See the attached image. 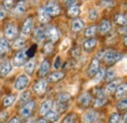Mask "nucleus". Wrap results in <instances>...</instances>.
<instances>
[{"instance_id":"f257e3e1","label":"nucleus","mask_w":127,"mask_h":123,"mask_svg":"<svg viewBox=\"0 0 127 123\" xmlns=\"http://www.w3.org/2000/svg\"><path fill=\"white\" fill-rule=\"evenodd\" d=\"M44 9L50 17H56L61 13V8L59 7V5L56 2H53V1L48 2Z\"/></svg>"},{"instance_id":"f03ea898","label":"nucleus","mask_w":127,"mask_h":123,"mask_svg":"<svg viewBox=\"0 0 127 123\" xmlns=\"http://www.w3.org/2000/svg\"><path fill=\"white\" fill-rule=\"evenodd\" d=\"M121 58V54L116 51H108L104 55V60L107 63H113L119 61Z\"/></svg>"},{"instance_id":"7ed1b4c3","label":"nucleus","mask_w":127,"mask_h":123,"mask_svg":"<svg viewBox=\"0 0 127 123\" xmlns=\"http://www.w3.org/2000/svg\"><path fill=\"white\" fill-rule=\"evenodd\" d=\"M29 83H30V78L27 75L22 74V75H20L16 79V81H15V88L19 91H22V90L27 88Z\"/></svg>"},{"instance_id":"20e7f679","label":"nucleus","mask_w":127,"mask_h":123,"mask_svg":"<svg viewBox=\"0 0 127 123\" xmlns=\"http://www.w3.org/2000/svg\"><path fill=\"white\" fill-rule=\"evenodd\" d=\"M35 106H36V103L34 101H30L29 103H27L23 108H21V110H20L21 115L23 117H29L32 113L33 109L35 108Z\"/></svg>"},{"instance_id":"39448f33","label":"nucleus","mask_w":127,"mask_h":123,"mask_svg":"<svg viewBox=\"0 0 127 123\" xmlns=\"http://www.w3.org/2000/svg\"><path fill=\"white\" fill-rule=\"evenodd\" d=\"M32 28H33V21H32V18H28L26 20V22L24 23L23 25V28H22V35L23 36H28L32 31Z\"/></svg>"},{"instance_id":"423d86ee","label":"nucleus","mask_w":127,"mask_h":123,"mask_svg":"<svg viewBox=\"0 0 127 123\" xmlns=\"http://www.w3.org/2000/svg\"><path fill=\"white\" fill-rule=\"evenodd\" d=\"M46 88H47V81L44 80V79H40L34 84L33 91L36 94H38V95H41V94H43L45 92Z\"/></svg>"},{"instance_id":"0eeeda50","label":"nucleus","mask_w":127,"mask_h":123,"mask_svg":"<svg viewBox=\"0 0 127 123\" xmlns=\"http://www.w3.org/2000/svg\"><path fill=\"white\" fill-rule=\"evenodd\" d=\"M45 36H47L52 42H56L59 39V31L55 27H50L45 31Z\"/></svg>"},{"instance_id":"6e6552de","label":"nucleus","mask_w":127,"mask_h":123,"mask_svg":"<svg viewBox=\"0 0 127 123\" xmlns=\"http://www.w3.org/2000/svg\"><path fill=\"white\" fill-rule=\"evenodd\" d=\"M27 56H26V53L25 51H20L17 53V55L14 58V65L15 66H22L23 64H25L27 62Z\"/></svg>"},{"instance_id":"1a4fd4ad","label":"nucleus","mask_w":127,"mask_h":123,"mask_svg":"<svg viewBox=\"0 0 127 123\" xmlns=\"http://www.w3.org/2000/svg\"><path fill=\"white\" fill-rule=\"evenodd\" d=\"M18 34V29L15 25H7L5 29V36L9 39L15 38Z\"/></svg>"},{"instance_id":"9d476101","label":"nucleus","mask_w":127,"mask_h":123,"mask_svg":"<svg viewBox=\"0 0 127 123\" xmlns=\"http://www.w3.org/2000/svg\"><path fill=\"white\" fill-rule=\"evenodd\" d=\"M97 116H98V113L95 110L91 109V110H88L87 112L84 113L82 119H83L84 123H93L97 119Z\"/></svg>"},{"instance_id":"9b49d317","label":"nucleus","mask_w":127,"mask_h":123,"mask_svg":"<svg viewBox=\"0 0 127 123\" xmlns=\"http://www.w3.org/2000/svg\"><path fill=\"white\" fill-rule=\"evenodd\" d=\"M99 67H100V62L98 59H93L90 65H89V68H88V75L90 77L94 76L97 71L99 70Z\"/></svg>"},{"instance_id":"f8f14e48","label":"nucleus","mask_w":127,"mask_h":123,"mask_svg":"<svg viewBox=\"0 0 127 123\" xmlns=\"http://www.w3.org/2000/svg\"><path fill=\"white\" fill-rule=\"evenodd\" d=\"M12 68H13V66H12V63H11L10 62H3V63L1 64V66H0V76L3 77V76L8 75V74L11 72Z\"/></svg>"},{"instance_id":"ddd939ff","label":"nucleus","mask_w":127,"mask_h":123,"mask_svg":"<svg viewBox=\"0 0 127 123\" xmlns=\"http://www.w3.org/2000/svg\"><path fill=\"white\" fill-rule=\"evenodd\" d=\"M91 101H92V97L89 93H84V94L80 95L78 98V103L83 107H88L90 105Z\"/></svg>"},{"instance_id":"4468645a","label":"nucleus","mask_w":127,"mask_h":123,"mask_svg":"<svg viewBox=\"0 0 127 123\" xmlns=\"http://www.w3.org/2000/svg\"><path fill=\"white\" fill-rule=\"evenodd\" d=\"M127 94V83H122L119 84L115 90V97L120 99L123 98L125 95Z\"/></svg>"},{"instance_id":"2eb2a0df","label":"nucleus","mask_w":127,"mask_h":123,"mask_svg":"<svg viewBox=\"0 0 127 123\" xmlns=\"http://www.w3.org/2000/svg\"><path fill=\"white\" fill-rule=\"evenodd\" d=\"M111 24L109 20H104L102 21V23L99 26V31L102 34H106L109 31H111Z\"/></svg>"},{"instance_id":"dca6fc26","label":"nucleus","mask_w":127,"mask_h":123,"mask_svg":"<svg viewBox=\"0 0 127 123\" xmlns=\"http://www.w3.org/2000/svg\"><path fill=\"white\" fill-rule=\"evenodd\" d=\"M52 106H53V102L51 100H48V101H45L42 105H41V108H40V110H39V113L41 115H45L46 113H48L51 108H52Z\"/></svg>"},{"instance_id":"f3484780","label":"nucleus","mask_w":127,"mask_h":123,"mask_svg":"<svg viewBox=\"0 0 127 123\" xmlns=\"http://www.w3.org/2000/svg\"><path fill=\"white\" fill-rule=\"evenodd\" d=\"M97 45V39L96 38H89L83 42V49L85 51H91Z\"/></svg>"},{"instance_id":"a211bd4d","label":"nucleus","mask_w":127,"mask_h":123,"mask_svg":"<svg viewBox=\"0 0 127 123\" xmlns=\"http://www.w3.org/2000/svg\"><path fill=\"white\" fill-rule=\"evenodd\" d=\"M49 69H50V63L47 60L43 61L40 63V66H39V75L40 76H45L49 72Z\"/></svg>"},{"instance_id":"6ab92c4d","label":"nucleus","mask_w":127,"mask_h":123,"mask_svg":"<svg viewBox=\"0 0 127 123\" xmlns=\"http://www.w3.org/2000/svg\"><path fill=\"white\" fill-rule=\"evenodd\" d=\"M33 35H34V39L37 41V42H41L44 38H45V31H44V29H42V28H37L35 31H34V33H33Z\"/></svg>"},{"instance_id":"aec40b11","label":"nucleus","mask_w":127,"mask_h":123,"mask_svg":"<svg viewBox=\"0 0 127 123\" xmlns=\"http://www.w3.org/2000/svg\"><path fill=\"white\" fill-rule=\"evenodd\" d=\"M45 119L50 123H55L59 119V113L56 110H50L48 113L45 114Z\"/></svg>"},{"instance_id":"412c9836","label":"nucleus","mask_w":127,"mask_h":123,"mask_svg":"<svg viewBox=\"0 0 127 123\" xmlns=\"http://www.w3.org/2000/svg\"><path fill=\"white\" fill-rule=\"evenodd\" d=\"M84 28V23L82 20L80 19H75L72 21V24H71V29L72 31L77 32V31H80L82 29Z\"/></svg>"},{"instance_id":"4be33fe9","label":"nucleus","mask_w":127,"mask_h":123,"mask_svg":"<svg viewBox=\"0 0 127 123\" xmlns=\"http://www.w3.org/2000/svg\"><path fill=\"white\" fill-rule=\"evenodd\" d=\"M38 18H39V21L43 24H47L48 22L50 21V16L47 14V12L45 11L44 8H41L39 11H38Z\"/></svg>"},{"instance_id":"5701e85b","label":"nucleus","mask_w":127,"mask_h":123,"mask_svg":"<svg viewBox=\"0 0 127 123\" xmlns=\"http://www.w3.org/2000/svg\"><path fill=\"white\" fill-rule=\"evenodd\" d=\"M64 77V72H62V71H55V72H53V73H51L49 75L48 80L51 81V82H57V81L63 79Z\"/></svg>"},{"instance_id":"b1692460","label":"nucleus","mask_w":127,"mask_h":123,"mask_svg":"<svg viewBox=\"0 0 127 123\" xmlns=\"http://www.w3.org/2000/svg\"><path fill=\"white\" fill-rule=\"evenodd\" d=\"M34 68H35V62L33 60H31L25 63V71L28 73V75H32L34 71Z\"/></svg>"},{"instance_id":"393cba45","label":"nucleus","mask_w":127,"mask_h":123,"mask_svg":"<svg viewBox=\"0 0 127 123\" xmlns=\"http://www.w3.org/2000/svg\"><path fill=\"white\" fill-rule=\"evenodd\" d=\"M114 22L117 25L120 26H126L127 25V17L124 14H117L114 16Z\"/></svg>"},{"instance_id":"a878e982","label":"nucleus","mask_w":127,"mask_h":123,"mask_svg":"<svg viewBox=\"0 0 127 123\" xmlns=\"http://www.w3.org/2000/svg\"><path fill=\"white\" fill-rule=\"evenodd\" d=\"M118 85H119V80H113V81H111V82L107 85L105 91H106L107 93L114 92V91L116 90V88H117Z\"/></svg>"},{"instance_id":"bb28decb","label":"nucleus","mask_w":127,"mask_h":123,"mask_svg":"<svg viewBox=\"0 0 127 123\" xmlns=\"http://www.w3.org/2000/svg\"><path fill=\"white\" fill-rule=\"evenodd\" d=\"M26 11V5H25V2H19L15 7V10H14V13L17 16H21L23 15Z\"/></svg>"},{"instance_id":"cd10ccee","label":"nucleus","mask_w":127,"mask_h":123,"mask_svg":"<svg viewBox=\"0 0 127 123\" xmlns=\"http://www.w3.org/2000/svg\"><path fill=\"white\" fill-rule=\"evenodd\" d=\"M15 101H16L15 95H8V96H6V97L3 99V106L6 107V108H8V107H10L12 104H14Z\"/></svg>"},{"instance_id":"c85d7f7f","label":"nucleus","mask_w":127,"mask_h":123,"mask_svg":"<svg viewBox=\"0 0 127 123\" xmlns=\"http://www.w3.org/2000/svg\"><path fill=\"white\" fill-rule=\"evenodd\" d=\"M9 43L7 40L5 39H2L0 40V55H5L8 51H9Z\"/></svg>"},{"instance_id":"c756f323","label":"nucleus","mask_w":127,"mask_h":123,"mask_svg":"<svg viewBox=\"0 0 127 123\" xmlns=\"http://www.w3.org/2000/svg\"><path fill=\"white\" fill-rule=\"evenodd\" d=\"M80 12H81V10H80L79 6L74 5V6H72V7H70L68 9L67 14H68V16H70V17H77L80 14Z\"/></svg>"},{"instance_id":"7c9ffc66","label":"nucleus","mask_w":127,"mask_h":123,"mask_svg":"<svg viewBox=\"0 0 127 123\" xmlns=\"http://www.w3.org/2000/svg\"><path fill=\"white\" fill-rule=\"evenodd\" d=\"M57 99H58V102H59V103L64 104V103H66L67 101H69V99H70V95H69L68 93H65V92L60 93V94L58 95Z\"/></svg>"},{"instance_id":"2f4dec72","label":"nucleus","mask_w":127,"mask_h":123,"mask_svg":"<svg viewBox=\"0 0 127 123\" xmlns=\"http://www.w3.org/2000/svg\"><path fill=\"white\" fill-rule=\"evenodd\" d=\"M31 93L30 92H25L23 93L22 95H21V97H20V104H27V103H29V100L31 99Z\"/></svg>"},{"instance_id":"473e14b6","label":"nucleus","mask_w":127,"mask_h":123,"mask_svg":"<svg viewBox=\"0 0 127 123\" xmlns=\"http://www.w3.org/2000/svg\"><path fill=\"white\" fill-rule=\"evenodd\" d=\"M97 32V27L96 26H92V27H89L88 29H86L85 31V36L87 37H92L94 36Z\"/></svg>"},{"instance_id":"72a5a7b5","label":"nucleus","mask_w":127,"mask_h":123,"mask_svg":"<svg viewBox=\"0 0 127 123\" xmlns=\"http://www.w3.org/2000/svg\"><path fill=\"white\" fill-rule=\"evenodd\" d=\"M105 80L107 81V82H111V80L115 77V71L113 70V69H109L108 71H107V73L105 74Z\"/></svg>"},{"instance_id":"f704fd0d","label":"nucleus","mask_w":127,"mask_h":123,"mask_svg":"<svg viewBox=\"0 0 127 123\" xmlns=\"http://www.w3.org/2000/svg\"><path fill=\"white\" fill-rule=\"evenodd\" d=\"M76 120V115L74 113H70L68 115H66L64 118L63 122L62 123H74Z\"/></svg>"},{"instance_id":"c9c22d12","label":"nucleus","mask_w":127,"mask_h":123,"mask_svg":"<svg viewBox=\"0 0 127 123\" xmlns=\"http://www.w3.org/2000/svg\"><path fill=\"white\" fill-rule=\"evenodd\" d=\"M25 44H26L25 39H23V38H17L16 40H15V42H14V44H13V47L16 48V49H21V48H23V47L25 46Z\"/></svg>"},{"instance_id":"e433bc0d","label":"nucleus","mask_w":127,"mask_h":123,"mask_svg":"<svg viewBox=\"0 0 127 123\" xmlns=\"http://www.w3.org/2000/svg\"><path fill=\"white\" fill-rule=\"evenodd\" d=\"M94 76H95L94 81L95 82H99L102 78H104V76H105V69L104 68H99V70L97 71V73H96Z\"/></svg>"},{"instance_id":"4c0bfd02","label":"nucleus","mask_w":127,"mask_h":123,"mask_svg":"<svg viewBox=\"0 0 127 123\" xmlns=\"http://www.w3.org/2000/svg\"><path fill=\"white\" fill-rule=\"evenodd\" d=\"M36 48H37V46H36V45H33V46H32L31 48H29L27 51H25L27 58H32V57L35 55V51H36Z\"/></svg>"},{"instance_id":"58836bf2","label":"nucleus","mask_w":127,"mask_h":123,"mask_svg":"<svg viewBox=\"0 0 127 123\" xmlns=\"http://www.w3.org/2000/svg\"><path fill=\"white\" fill-rule=\"evenodd\" d=\"M120 120V115L118 112H113L111 115L110 119H109V123H118Z\"/></svg>"},{"instance_id":"ea45409f","label":"nucleus","mask_w":127,"mask_h":123,"mask_svg":"<svg viewBox=\"0 0 127 123\" xmlns=\"http://www.w3.org/2000/svg\"><path fill=\"white\" fill-rule=\"evenodd\" d=\"M107 103V100L105 98H97L94 103V107L95 108H100V107H103L105 104Z\"/></svg>"},{"instance_id":"a19ab883","label":"nucleus","mask_w":127,"mask_h":123,"mask_svg":"<svg viewBox=\"0 0 127 123\" xmlns=\"http://www.w3.org/2000/svg\"><path fill=\"white\" fill-rule=\"evenodd\" d=\"M43 50H44V53L45 54H51L54 50V45L52 42H49V43H46L44 47H43Z\"/></svg>"},{"instance_id":"79ce46f5","label":"nucleus","mask_w":127,"mask_h":123,"mask_svg":"<svg viewBox=\"0 0 127 123\" xmlns=\"http://www.w3.org/2000/svg\"><path fill=\"white\" fill-rule=\"evenodd\" d=\"M117 108L119 109H127V97H124L119 101V103L117 104Z\"/></svg>"},{"instance_id":"37998d69","label":"nucleus","mask_w":127,"mask_h":123,"mask_svg":"<svg viewBox=\"0 0 127 123\" xmlns=\"http://www.w3.org/2000/svg\"><path fill=\"white\" fill-rule=\"evenodd\" d=\"M88 18H89V20H91V21L97 20V18H98V11H97V10H91V11L89 12Z\"/></svg>"},{"instance_id":"c03bdc74","label":"nucleus","mask_w":127,"mask_h":123,"mask_svg":"<svg viewBox=\"0 0 127 123\" xmlns=\"http://www.w3.org/2000/svg\"><path fill=\"white\" fill-rule=\"evenodd\" d=\"M62 64V61H61V57L60 56H57L56 59H55V62H54V68L55 69H58Z\"/></svg>"},{"instance_id":"a18cd8bd","label":"nucleus","mask_w":127,"mask_h":123,"mask_svg":"<svg viewBox=\"0 0 127 123\" xmlns=\"http://www.w3.org/2000/svg\"><path fill=\"white\" fill-rule=\"evenodd\" d=\"M68 47H69V40L68 39H64L63 41V43H62V45H61V50L65 51Z\"/></svg>"},{"instance_id":"49530a36","label":"nucleus","mask_w":127,"mask_h":123,"mask_svg":"<svg viewBox=\"0 0 127 123\" xmlns=\"http://www.w3.org/2000/svg\"><path fill=\"white\" fill-rule=\"evenodd\" d=\"M115 4L114 1H102V5L105 7H113Z\"/></svg>"},{"instance_id":"de8ad7c7","label":"nucleus","mask_w":127,"mask_h":123,"mask_svg":"<svg viewBox=\"0 0 127 123\" xmlns=\"http://www.w3.org/2000/svg\"><path fill=\"white\" fill-rule=\"evenodd\" d=\"M8 118V112L7 111H2L0 112V120L1 121H5Z\"/></svg>"},{"instance_id":"09e8293b","label":"nucleus","mask_w":127,"mask_h":123,"mask_svg":"<svg viewBox=\"0 0 127 123\" xmlns=\"http://www.w3.org/2000/svg\"><path fill=\"white\" fill-rule=\"evenodd\" d=\"M95 94L97 95V98H104V92L102 89H96Z\"/></svg>"},{"instance_id":"8fccbe9b","label":"nucleus","mask_w":127,"mask_h":123,"mask_svg":"<svg viewBox=\"0 0 127 123\" xmlns=\"http://www.w3.org/2000/svg\"><path fill=\"white\" fill-rule=\"evenodd\" d=\"M13 4H14V1H11V0H9V1H4V6H5L6 8H11Z\"/></svg>"},{"instance_id":"3c124183","label":"nucleus","mask_w":127,"mask_h":123,"mask_svg":"<svg viewBox=\"0 0 127 123\" xmlns=\"http://www.w3.org/2000/svg\"><path fill=\"white\" fill-rule=\"evenodd\" d=\"M6 17V11L2 8H0V21H2Z\"/></svg>"},{"instance_id":"603ef678","label":"nucleus","mask_w":127,"mask_h":123,"mask_svg":"<svg viewBox=\"0 0 127 123\" xmlns=\"http://www.w3.org/2000/svg\"><path fill=\"white\" fill-rule=\"evenodd\" d=\"M8 123H21V121H20V119L18 117H13L8 121Z\"/></svg>"},{"instance_id":"864d4df0","label":"nucleus","mask_w":127,"mask_h":123,"mask_svg":"<svg viewBox=\"0 0 127 123\" xmlns=\"http://www.w3.org/2000/svg\"><path fill=\"white\" fill-rule=\"evenodd\" d=\"M65 4H66V6H67V7H69V8H70V7L74 6V5L76 4V2H75V1H66V2H65Z\"/></svg>"},{"instance_id":"5fc2aeb1","label":"nucleus","mask_w":127,"mask_h":123,"mask_svg":"<svg viewBox=\"0 0 127 123\" xmlns=\"http://www.w3.org/2000/svg\"><path fill=\"white\" fill-rule=\"evenodd\" d=\"M36 123H47V121H46V119H44V118H41V119H38Z\"/></svg>"},{"instance_id":"6e6d98bb","label":"nucleus","mask_w":127,"mask_h":123,"mask_svg":"<svg viewBox=\"0 0 127 123\" xmlns=\"http://www.w3.org/2000/svg\"><path fill=\"white\" fill-rule=\"evenodd\" d=\"M123 120H124V122L127 123V112L124 114V117H123Z\"/></svg>"},{"instance_id":"4d7b16f0","label":"nucleus","mask_w":127,"mask_h":123,"mask_svg":"<svg viewBox=\"0 0 127 123\" xmlns=\"http://www.w3.org/2000/svg\"><path fill=\"white\" fill-rule=\"evenodd\" d=\"M123 42H124V44H125V45L127 46V35L125 36V37H124V40H123Z\"/></svg>"},{"instance_id":"13d9d810","label":"nucleus","mask_w":127,"mask_h":123,"mask_svg":"<svg viewBox=\"0 0 127 123\" xmlns=\"http://www.w3.org/2000/svg\"><path fill=\"white\" fill-rule=\"evenodd\" d=\"M24 123H33L32 121V120H28V121H26V122H24Z\"/></svg>"}]
</instances>
